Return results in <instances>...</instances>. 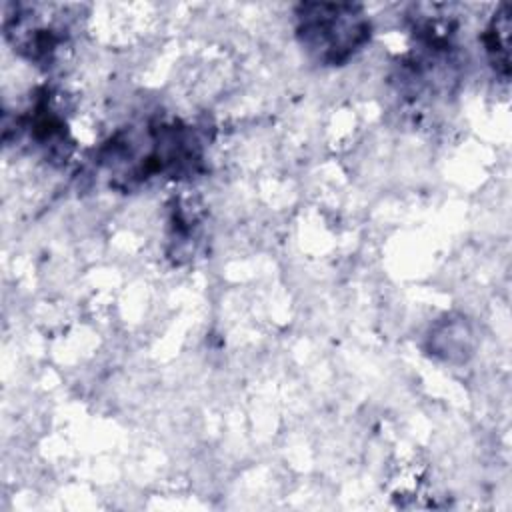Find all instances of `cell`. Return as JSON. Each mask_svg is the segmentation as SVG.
I'll return each mask as SVG.
<instances>
[{"instance_id": "cell-1", "label": "cell", "mask_w": 512, "mask_h": 512, "mask_svg": "<svg viewBox=\"0 0 512 512\" xmlns=\"http://www.w3.org/2000/svg\"><path fill=\"white\" fill-rule=\"evenodd\" d=\"M296 16L304 48L328 64L346 60L370 36V22L356 4L308 2L298 6Z\"/></svg>"}, {"instance_id": "cell-2", "label": "cell", "mask_w": 512, "mask_h": 512, "mask_svg": "<svg viewBox=\"0 0 512 512\" xmlns=\"http://www.w3.org/2000/svg\"><path fill=\"white\" fill-rule=\"evenodd\" d=\"M508 30H510V20H508V6H502L488 28L486 34V44L490 54L494 56V62L504 66L508 70Z\"/></svg>"}]
</instances>
